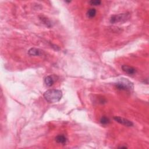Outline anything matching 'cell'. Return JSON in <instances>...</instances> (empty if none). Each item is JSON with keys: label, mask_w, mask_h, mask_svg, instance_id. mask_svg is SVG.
Returning <instances> with one entry per match:
<instances>
[{"label": "cell", "mask_w": 149, "mask_h": 149, "mask_svg": "<svg viewBox=\"0 0 149 149\" xmlns=\"http://www.w3.org/2000/svg\"><path fill=\"white\" fill-rule=\"evenodd\" d=\"M44 98L50 103H54L60 101L62 97V91L56 89L48 90L44 93Z\"/></svg>", "instance_id": "6da1fadb"}, {"label": "cell", "mask_w": 149, "mask_h": 149, "mask_svg": "<svg viewBox=\"0 0 149 149\" xmlns=\"http://www.w3.org/2000/svg\"><path fill=\"white\" fill-rule=\"evenodd\" d=\"M115 85L118 89L121 90L130 91L133 89V83L127 79H121V80L118 81Z\"/></svg>", "instance_id": "7a4b0ae2"}, {"label": "cell", "mask_w": 149, "mask_h": 149, "mask_svg": "<svg viewBox=\"0 0 149 149\" xmlns=\"http://www.w3.org/2000/svg\"><path fill=\"white\" fill-rule=\"evenodd\" d=\"M130 18V14L128 13L125 14H121L119 15H113L110 19V22L111 24H116V23H123L128 20H129Z\"/></svg>", "instance_id": "3957f363"}, {"label": "cell", "mask_w": 149, "mask_h": 149, "mask_svg": "<svg viewBox=\"0 0 149 149\" xmlns=\"http://www.w3.org/2000/svg\"><path fill=\"white\" fill-rule=\"evenodd\" d=\"M114 119L117 121V122L121 124H122L125 126H127V127H132L133 125V123L130 121L129 120H128L127 119H125V118H122L121 117H114Z\"/></svg>", "instance_id": "277c9868"}, {"label": "cell", "mask_w": 149, "mask_h": 149, "mask_svg": "<svg viewBox=\"0 0 149 149\" xmlns=\"http://www.w3.org/2000/svg\"><path fill=\"white\" fill-rule=\"evenodd\" d=\"M122 69L123 71L125 72V73H127L128 74H130H130L131 75H132V74H134L136 73V69L132 67V66L124 65L122 66Z\"/></svg>", "instance_id": "5b68a950"}, {"label": "cell", "mask_w": 149, "mask_h": 149, "mask_svg": "<svg viewBox=\"0 0 149 149\" xmlns=\"http://www.w3.org/2000/svg\"><path fill=\"white\" fill-rule=\"evenodd\" d=\"M28 54L31 56H38L41 54V51L36 48H32L28 51Z\"/></svg>", "instance_id": "8992f818"}, {"label": "cell", "mask_w": 149, "mask_h": 149, "mask_svg": "<svg viewBox=\"0 0 149 149\" xmlns=\"http://www.w3.org/2000/svg\"><path fill=\"white\" fill-rule=\"evenodd\" d=\"M56 142L60 144H65L67 142V138H66L65 136L62 135H58L57 136L55 137Z\"/></svg>", "instance_id": "52a82bcc"}, {"label": "cell", "mask_w": 149, "mask_h": 149, "mask_svg": "<svg viewBox=\"0 0 149 149\" xmlns=\"http://www.w3.org/2000/svg\"><path fill=\"white\" fill-rule=\"evenodd\" d=\"M54 83V79L52 77L50 76L45 77V78L44 79V83L46 86L51 87L53 85Z\"/></svg>", "instance_id": "ba28073f"}, {"label": "cell", "mask_w": 149, "mask_h": 149, "mask_svg": "<svg viewBox=\"0 0 149 149\" xmlns=\"http://www.w3.org/2000/svg\"><path fill=\"white\" fill-rule=\"evenodd\" d=\"M96 15V10L94 8H91L88 10L87 12V16L90 18H93Z\"/></svg>", "instance_id": "9c48e42d"}, {"label": "cell", "mask_w": 149, "mask_h": 149, "mask_svg": "<svg viewBox=\"0 0 149 149\" xmlns=\"http://www.w3.org/2000/svg\"><path fill=\"white\" fill-rule=\"evenodd\" d=\"M40 19L42 20V21L44 24L46 26H47L48 27H50L51 26V22L48 19H47L46 18H44L43 16H42V18H41Z\"/></svg>", "instance_id": "30bf717a"}, {"label": "cell", "mask_w": 149, "mask_h": 149, "mask_svg": "<svg viewBox=\"0 0 149 149\" xmlns=\"http://www.w3.org/2000/svg\"><path fill=\"white\" fill-rule=\"evenodd\" d=\"M100 122L101 124L102 125H107L110 123V120L108 118L106 117H103L101 118L100 119Z\"/></svg>", "instance_id": "8fae6325"}, {"label": "cell", "mask_w": 149, "mask_h": 149, "mask_svg": "<svg viewBox=\"0 0 149 149\" xmlns=\"http://www.w3.org/2000/svg\"><path fill=\"white\" fill-rule=\"evenodd\" d=\"M101 3V1L100 0H91L89 1V4L91 5H99Z\"/></svg>", "instance_id": "7c38bea8"}]
</instances>
